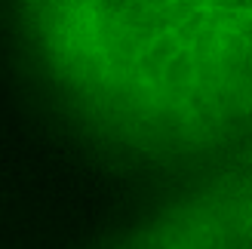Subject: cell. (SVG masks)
Listing matches in <instances>:
<instances>
[{
  "label": "cell",
  "instance_id": "1",
  "mask_svg": "<svg viewBox=\"0 0 252 249\" xmlns=\"http://www.w3.org/2000/svg\"><path fill=\"white\" fill-rule=\"evenodd\" d=\"M179 56V40H175V34H163L160 40L148 49V53L142 56V62H138V68H142L145 77H157V74L166 71V65Z\"/></svg>",
  "mask_w": 252,
  "mask_h": 249
},
{
  "label": "cell",
  "instance_id": "2",
  "mask_svg": "<svg viewBox=\"0 0 252 249\" xmlns=\"http://www.w3.org/2000/svg\"><path fill=\"white\" fill-rule=\"evenodd\" d=\"M191 71H194L191 53H188V49H179V56H175L169 65H166V71H163V80L172 83V86H179V83H185L188 77H191Z\"/></svg>",
  "mask_w": 252,
  "mask_h": 249
}]
</instances>
